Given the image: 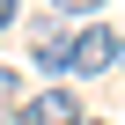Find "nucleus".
<instances>
[{
    "mask_svg": "<svg viewBox=\"0 0 125 125\" xmlns=\"http://www.w3.org/2000/svg\"><path fill=\"white\" fill-rule=\"evenodd\" d=\"M118 66H125V30H118Z\"/></svg>",
    "mask_w": 125,
    "mask_h": 125,
    "instance_id": "0eeeda50",
    "label": "nucleus"
},
{
    "mask_svg": "<svg viewBox=\"0 0 125 125\" xmlns=\"http://www.w3.org/2000/svg\"><path fill=\"white\" fill-rule=\"evenodd\" d=\"M74 118H88L74 88H37V96H22V110H15V125H74Z\"/></svg>",
    "mask_w": 125,
    "mask_h": 125,
    "instance_id": "f257e3e1",
    "label": "nucleus"
},
{
    "mask_svg": "<svg viewBox=\"0 0 125 125\" xmlns=\"http://www.w3.org/2000/svg\"><path fill=\"white\" fill-rule=\"evenodd\" d=\"M30 44H37V66H44V74H66V66H74V30H52V22H44Z\"/></svg>",
    "mask_w": 125,
    "mask_h": 125,
    "instance_id": "7ed1b4c3",
    "label": "nucleus"
},
{
    "mask_svg": "<svg viewBox=\"0 0 125 125\" xmlns=\"http://www.w3.org/2000/svg\"><path fill=\"white\" fill-rule=\"evenodd\" d=\"M74 125H103V118H74Z\"/></svg>",
    "mask_w": 125,
    "mask_h": 125,
    "instance_id": "6e6552de",
    "label": "nucleus"
},
{
    "mask_svg": "<svg viewBox=\"0 0 125 125\" xmlns=\"http://www.w3.org/2000/svg\"><path fill=\"white\" fill-rule=\"evenodd\" d=\"M110 66H118V30H103V22L74 30V66L66 74H110Z\"/></svg>",
    "mask_w": 125,
    "mask_h": 125,
    "instance_id": "f03ea898",
    "label": "nucleus"
},
{
    "mask_svg": "<svg viewBox=\"0 0 125 125\" xmlns=\"http://www.w3.org/2000/svg\"><path fill=\"white\" fill-rule=\"evenodd\" d=\"M15 15H22V0H0V30H8V22H15Z\"/></svg>",
    "mask_w": 125,
    "mask_h": 125,
    "instance_id": "423d86ee",
    "label": "nucleus"
},
{
    "mask_svg": "<svg viewBox=\"0 0 125 125\" xmlns=\"http://www.w3.org/2000/svg\"><path fill=\"white\" fill-rule=\"evenodd\" d=\"M15 110H22V74L0 66V118H15Z\"/></svg>",
    "mask_w": 125,
    "mask_h": 125,
    "instance_id": "20e7f679",
    "label": "nucleus"
},
{
    "mask_svg": "<svg viewBox=\"0 0 125 125\" xmlns=\"http://www.w3.org/2000/svg\"><path fill=\"white\" fill-rule=\"evenodd\" d=\"M52 8H59V15H96L103 0H52Z\"/></svg>",
    "mask_w": 125,
    "mask_h": 125,
    "instance_id": "39448f33",
    "label": "nucleus"
}]
</instances>
